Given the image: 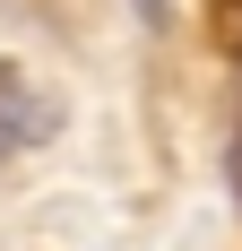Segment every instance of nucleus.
Here are the masks:
<instances>
[{
	"label": "nucleus",
	"instance_id": "f03ea898",
	"mask_svg": "<svg viewBox=\"0 0 242 251\" xmlns=\"http://www.w3.org/2000/svg\"><path fill=\"white\" fill-rule=\"evenodd\" d=\"M130 9H139V26H165L173 18V0H130Z\"/></svg>",
	"mask_w": 242,
	"mask_h": 251
},
{
	"label": "nucleus",
	"instance_id": "f257e3e1",
	"mask_svg": "<svg viewBox=\"0 0 242 251\" xmlns=\"http://www.w3.org/2000/svg\"><path fill=\"white\" fill-rule=\"evenodd\" d=\"M61 122H70V104L52 96V87H35L26 70H9V61H0V165H9V156H26V148H52V139H61Z\"/></svg>",
	"mask_w": 242,
	"mask_h": 251
}]
</instances>
